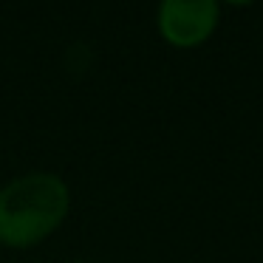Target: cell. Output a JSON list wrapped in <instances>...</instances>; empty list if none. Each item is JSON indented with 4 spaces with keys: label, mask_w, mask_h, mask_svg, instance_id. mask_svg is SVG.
<instances>
[{
    "label": "cell",
    "mask_w": 263,
    "mask_h": 263,
    "mask_svg": "<svg viewBox=\"0 0 263 263\" xmlns=\"http://www.w3.org/2000/svg\"><path fill=\"white\" fill-rule=\"evenodd\" d=\"M77 263H88V260H77Z\"/></svg>",
    "instance_id": "3957f363"
},
{
    "label": "cell",
    "mask_w": 263,
    "mask_h": 263,
    "mask_svg": "<svg viewBox=\"0 0 263 263\" xmlns=\"http://www.w3.org/2000/svg\"><path fill=\"white\" fill-rule=\"evenodd\" d=\"M71 212L68 181L57 173L31 170L0 187V246L26 252L48 240Z\"/></svg>",
    "instance_id": "6da1fadb"
},
{
    "label": "cell",
    "mask_w": 263,
    "mask_h": 263,
    "mask_svg": "<svg viewBox=\"0 0 263 263\" xmlns=\"http://www.w3.org/2000/svg\"><path fill=\"white\" fill-rule=\"evenodd\" d=\"M221 6L215 0H164L156 9V29L173 48H198L215 34Z\"/></svg>",
    "instance_id": "7a4b0ae2"
}]
</instances>
